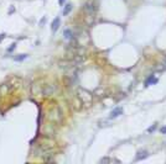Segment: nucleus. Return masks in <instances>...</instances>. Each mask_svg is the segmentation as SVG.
Instances as JSON below:
<instances>
[{
  "label": "nucleus",
  "instance_id": "obj_9",
  "mask_svg": "<svg viewBox=\"0 0 166 164\" xmlns=\"http://www.w3.org/2000/svg\"><path fill=\"white\" fill-rule=\"evenodd\" d=\"M26 57H27L26 54H20V57H16L15 61H22V59H25Z\"/></svg>",
  "mask_w": 166,
  "mask_h": 164
},
{
  "label": "nucleus",
  "instance_id": "obj_12",
  "mask_svg": "<svg viewBox=\"0 0 166 164\" xmlns=\"http://www.w3.org/2000/svg\"><path fill=\"white\" fill-rule=\"evenodd\" d=\"M58 3H60V5H63V3H65V0H58Z\"/></svg>",
  "mask_w": 166,
  "mask_h": 164
},
{
  "label": "nucleus",
  "instance_id": "obj_8",
  "mask_svg": "<svg viewBox=\"0 0 166 164\" xmlns=\"http://www.w3.org/2000/svg\"><path fill=\"white\" fill-rule=\"evenodd\" d=\"M156 127H158V126H156V123H155V125H153V126H150V127L148 128V132H149V133H151V132H154V131H155V130H156Z\"/></svg>",
  "mask_w": 166,
  "mask_h": 164
},
{
  "label": "nucleus",
  "instance_id": "obj_10",
  "mask_svg": "<svg viewBox=\"0 0 166 164\" xmlns=\"http://www.w3.org/2000/svg\"><path fill=\"white\" fill-rule=\"evenodd\" d=\"M15 46H16L15 43H14V45H11V47H10V48H9V50H8V52H11L13 50H15Z\"/></svg>",
  "mask_w": 166,
  "mask_h": 164
},
{
  "label": "nucleus",
  "instance_id": "obj_3",
  "mask_svg": "<svg viewBox=\"0 0 166 164\" xmlns=\"http://www.w3.org/2000/svg\"><path fill=\"white\" fill-rule=\"evenodd\" d=\"M60 23H61L60 17H56L55 20L52 21V26H51V30H52V32H56V31L58 30V27H60Z\"/></svg>",
  "mask_w": 166,
  "mask_h": 164
},
{
  "label": "nucleus",
  "instance_id": "obj_11",
  "mask_svg": "<svg viewBox=\"0 0 166 164\" xmlns=\"http://www.w3.org/2000/svg\"><path fill=\"white\" fill-rule=\"evenodd\" d=\"M160 131H161V133H166V126L165 127H161Z\"/></svg>",
  "mask_w": 166,
  "mask_h": 164
},
{
  "label": "nucleus",
  "instance_id": "obj_1",
  "mask_svg": "<svg viewBox=\"0 0 166 164\" xmlns=\"http://www.w3.org/2000/svg\"><path fill=\"white\" fill-rule=\"evenodd\" d=\"M123 107H115V109H113L110 111V119H115V117H119L120 115H123Z\"/></svg>",
  "mask_w": 166,
  "mask_h": 164
},
{
  "label": "nucleus",
  "instance_id": "obj_2",
  "mask_svg": "<svg viewBox=\"0 0 166 164\" xmlns=\"http://www.w3.org/2000/svg\"><path fill=\"white\" fill-rule=\"evenodd\" d=\"M149 157V152L148 151H139L136 153V157H135V161H141V159H145Z\"/></svg>",
  "mask_w": 166,
  "mask_h": 164
},
{
  "label": "nucleus",
  "instance_id": "obj_5",
  "mask_svg": "<svg viewBox=\"0 0 166 164\" xmlns=\"http://www.w3.org/2000/svg\"><path fill=\"white\" fill-rule=\"evenodd\" d=\"M156 83H158V78H155V75H150L145 80V86H150L151 84H156Z\"/></svg>",
  "mask_w": 166,
  "mask_h": 164
},
{
  "label": "nucleus",
  "instance_id": "obj_7",
  "mask_svg": "<svg viewBox=\"0 0 166 164\" xmlns=\"http://www.w3.org/2000/svg\"><path fill=\"white\" fill-rule=\"evenodd\" d=\"M93 6H94V5H93L92 3H88V4L86 5V10H87V11H89V12H93V10H94V8H93Z\"/></svg>",
  "mask_w": 166,
  "mask_h": 164
},
{
  "label": "nucleus",
  "instance_id": "obj_13",
  "mask_svg": "<svg viewBox=\"0 0 166 164\" xmlns=\"http://www.w3.org/2000/svg\"><path fill=\"white\" fill-rule=\"evenodd\" d=\"M4 37H5V35H0V40H3Z\"/></svg>",
  "mask_w": 166,
  "mask_h": 164
},
{
  "label": "nucleus",
  "instance_id": "obj_6",
  "mask_svg": "<svg viewBox=\"0 0 166 164\" xmlns=\"http://www.w3.org/2000/svg\"><path fill=\"white\" fill-rule=\"evenodd\" d=\"M71 10H72V5L71 4H67V5L65 6V9H63V11H62V14H63V16H66V15H68V14L71 12Z\"/></svg>",
  "mask_w": 166,
  "mask_h": 164
},
{
  "label": "nucleus",
  "instance_id": "obj_4",
  "mask_svg": "<svg viewBox=\"0 0 166 164\" xmlns=\"http://www.w3.org/2000/svg\"><path fill=\"white\" fill-rule=\"evenodd\" d=\"M63 38L67 40V41L73 40V32L70 30V28H66V30L63 31Z\"/></svg>",
  "mask_w": 166,
  "mask_h": 164
}]
</instances>
